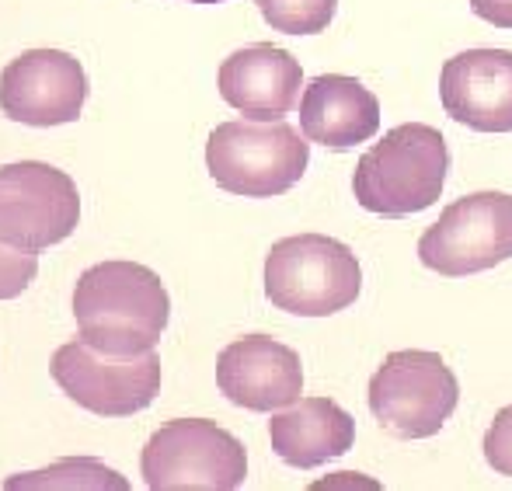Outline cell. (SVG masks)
Masks as SVG:
<instances>
[{"label": "cell", "instance_id": "cell-1", "mask_svg": "<svg viewBox=\"0 0 512 491\" xmlns=\"http://www.w3.org/2000/svg\"><path fill=\"white\" fill-rule=\"evenodd\" d=\"M81 342L105 356H140L161 342L171 300L161 276L140 262L91 265L74 290Z\"/></svg>", "mask_w": 512, "mask_h": 491}, {"label": "cell", "instance_id": "cell-2", "mask_svg": "<svg viewBox=\"0 0 512 491\" xmlns=\"http://www.w3.org/2000/svg\"><path fill=\"white\" fill-rule=\"evenodd\" d=\"M450 147L443 133L425 122H405L377 140L356 164L352 192L363 209L377 216H411L443 196Z\"/></svg>", "mask_w": 512, "mask_h": 491}, {"label": "cell", "instance_id": "cell-3", "mask_svg": "<svg viewBox=\"0 0 512 491\" xmlns=\"http://www.w3.org/2000/svg\"><path fill=\"white\" fill-rule=\"evenodd\" d=\"M307 164V136L286 122H220L206 143V168L213 182L244 199L283 196L304 178Z\"/></svg>", "mask_w": 512, "mask_h": 491}, {"label": "cell", "instance_id": "cell-4", "mask_svg": "<svg viewBox=\"0 0 512 491\" xmlns=\"http://www.w3.org/2000/svg\"><path fill=\"white\" fill-rule=\"evenodd\" d=\"M359 290H363V269L349 244L335 237H283L265 258V296L286 314L331 317L352 307Z\"/></svg>", "mask_w": 512, "mask_h": 491}, {"label": "cell", "instance_id": "cell-5", "mask_svg": "<svg viewBox=\"0 0 512 491\" xmlns=\"http://www.w3.org/2000/svg\"><path fill=\"white\" fill-rule=\"evenodd\" d=\"M140 467L154 491H234L248 478V453L209 418H175L147 439Z\"/></svg>", "mask_w": 512, "mask_h": 491}, {"label": "cell", "instance_id": "cell-6", "mask_svg": "<svg viewBox=\"0 0 512 491\" xmlns=\"http://www.w3.org/2000/svg\"><path fill=\"white\" fill-rule=\"evenodd\" d=\"M460 384L443 356L425 349L391 352L370 380V411L391 436L429 439L453 418Z\"/></svg>", "mask_w": 512, "mask_h": 491}, {"label": "cell", "instance_id": "cell-7", "mask_svg": "<svg viewBox=\"0 0 512 491\" xmlns=\"http://www.w3.org/2000/svg\"><path fill=\"white\" fill-rule=\"evenodd\" d=\"M418 258L436 276H478L512 258V196L474 192L443 209L418 241Z\"/></svg>", "mask_w": 512, "mask_h": 491}, {"label": "cell", "instance_id": "cell-8", "mask_svg": "<svg viewBox=\"0 0 512 491\" xmlns=\"http://www.w3.org/2000/svg\"><path fill=\"white\" fill-rule=\"evenodd\" d=\"M81 223V192L74 178L42 161L0 168V241L39 251L67 241Z\"/></svg>", "mask_w": 512, "mask_h": 491}, {"label": "cell", "instance_id": "cell-9", "mask_svg": "<svg viewBox=\"0 0 512 491\" xmlns=\"http://www.w3.org/2000/svg\"><path fill=\"white\" fill-rule=\"evenodd\" d=\"M49 373L70 401L102 418L136 415L161 391V359L154 349L140 356H105L77 338L53 352Z\"/></svg>", "mask_w": 512, "mask_h": 491}, {"label": "cell", "instance_id": "cell-10", "mask_svg": "<svg viewBox=\"0 0 512 491\" xmlns=\"http://www.w3.org/2000/svg\"><path fill=\"white\" fill-rule=\"evenodd\" d=\"M88 101V74L63 49H28L0 74V112L25 126L77 122Z\"/></svg>", "mask_w": 512, "mask_h": 491}, {"label": "cell", "instance_id": "cell-11", "mask_svg": "<svg viewBox=\"0 0 512 491\" xmlns=\"http://www.w3.org/2000/svg\"><path fill=\"white\" fill-rule=\"evenodd\" d=\"M216 387L248 411H279L304 391V366L290 345L269 335H244L216 356Z\"/></svg>", "mask_w": 512, "mask_h": 491}, {"label": "cell", "instance_id": "cell-12", "mask_svg": "<svg viewBox=\"0 0 512 491\" xmlns=\"http://www.w3.org/2000/svg\"><path fill=\"white\" fill-rule=\"evenodd\" d=\"M439 101L453 122L478 133H512V53L467 49L439 74Z\"/></svg>", "mask_w": 512, "mask_h": 491}, {"label": "cell", "instance_id": "cell-13", "mask_svg": "<svg viewBox=\"0 0 512 491\" xmlns=\"http://www.w3.org/2000/svg\"><path fill=\"white\" fill-rule=\"evenodd\" d=\"M216 88L223 101L251 122H283L304 88V67L286 49L258 42L220 63Z\"/></svg>", "mask_w": 512, "mask_h": 491}, {"label": "cell", "instance_id": "cell-14", "mask_svg": "<svg viewBox=\"0 0 512 491\" xmlns=\"http://www.w3.org/2000/svg\"><path fill=\"white\" fill-rule=\"evenodd\" d=\"M300 129H304L307 143L349 150L377 136L380 101L356 77L321 74L307 84L304 101H300Z\"/></svg>", "mask_w": 512, "mask_h": 491}, {"label": "cell", "instance_id": "cell-15", "mask_svg": "<svg viewBox=\"0 0 512 491\" xmlns=\"http://www.w3.org/2000/svg\"><path fill=\"white\" fill-rule=\"evenodd\" d=\"M269 436L279 460L310 471V467H321L349 453L352 439H356V422L331 397H297L272 415Z\"/></svg>", "mask_w": 512, "mask_h": 491}, {"label": "cell", "instance_id": "cell-16", "mask_svg": "<svg viewBox=\"0 0 512 491\" xmlns=\"http://www.w3.org/2000/svg\"><path fill=\"white\" fill-rule=\"evenodd\" d=\"M7 488H119L126 491L129 481L122 474L108 471L98 460H60L49 471L35 474H18V478H7Z\"/></svg>", "mask_w": 512, "mask_h": 491}, {"label": "cell", "instance_id": "cell-17", "mask_svg": "<svg viewBox=\"0 0 512 491\" xmlns=\"http://www.w3.org/2000/svg\"><path fill=\"white\" fill-rule=\"evenodd\" d=\"M269 28L283 35H317L331 25L338 0H255Z\"/></svg>", "mask_w": 512, "mask_h": 491}, {"label": "cell", "instance_id": "cell-18", "mask_svg": "<svg viewBox=\"0 0 512 491\" xmlns=\"http://www.w3.org/2000/svg\"><path fill=\"white\" fill-rule=\"evenodd\" d=\"M39 276V258L32 251H18L0 241V300H14Z\"/></svg>", "mask_w": 512, "mask_h": 491}, {"label": "cell", "instance_id": "cell-19", "mask_svg": "<svg viewBox=\"0 0 512 491\" xmlns=\"http://www.w3.org/2000/svg\"><path fill=\"white\" fill-rule=\"evenodd\" d=\"M485 457L495 471L512 478V404L495 415L492 429L485 436Z\"/></svg>", "mask_w": 512, "mask_h": 491}, {"label": "cell", "instance_id": "cell-20", "mask_svg": "<svg viewBox=\"0 0 512 491\" xmlns=\"http://www.w3.org/2000/svg\"><path fill=\"white\" fill-rule=\"evenodd\" d=\"M471 11L495 28H512V0H471Z\"/></svg>", "mask_w": 512, "mask_h": 491}, {"label": "cell", "instance_id": "cell-21", "mask_svg": "<svg viewBox=\"0 0 512 491\" xmlns=\"http://www.w3.org/2000/svg\"><path fill=\"white\" fill-rule=\"evenodd\" d=\"M185 4H223V0H185Z\"/></svg>", "mask_w": 512, "mask_h": 491}]
</instances>
